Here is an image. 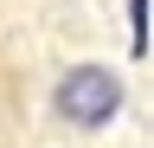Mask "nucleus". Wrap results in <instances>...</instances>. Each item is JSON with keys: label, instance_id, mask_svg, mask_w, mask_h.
I'll return each instance as SVG.
<instances>
[{"label": "nucleus", "instance_id": "1", "mask_svg": "<svg viewBox=\"0 0 154 148\" xmlns=\"http://www.w3.org/2000/svg\"><path fill=\"white\" fill-rule=\"evenodd\" d=\"M116 109H122V77L109 65H77L58 77V116L77 129H103Z\"/></svg>", "mask_w": 154, "mask_h": 148}, {"label": "nucleus", "instance_id": "2", "mask_svg": "<svg viewBox=\"0 0 154 148\" xmlns=\"http://www.w3.org/2000/svg\"><path fill=\"white\" fill-rule=\"evenodd\" d=\"M128 7H135V52H141L148 45V0H128Z\"/></svg>", "mask_w": 154, "mask_h": 148}]
</instances>
